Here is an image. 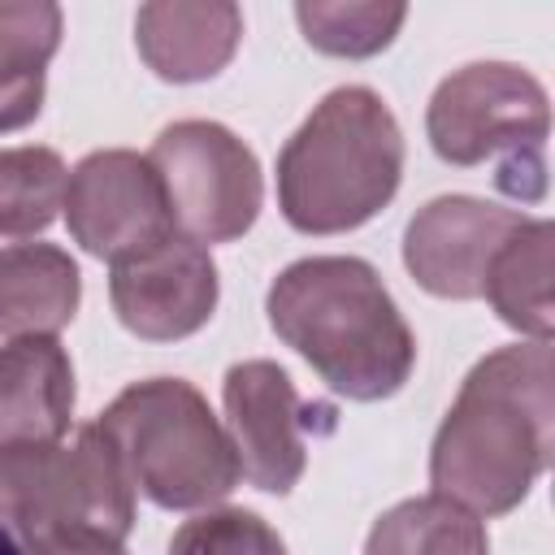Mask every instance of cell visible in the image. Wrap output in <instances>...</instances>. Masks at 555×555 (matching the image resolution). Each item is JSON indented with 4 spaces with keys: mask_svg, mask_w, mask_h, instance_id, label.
<instances>
[{
    "mask_svg": "<svg viewBox=\"0 0 555 555\" xmlns=\"http://www.w3.org/2000/svg\"><path fill=\"white\" fill-rule=\"evenodd\" d=\"M169 555H286V542L247 507H204L173 529Z\"/></svg>",
    "mask_w": 555,
    "mask_h": 555,
    "instance_id": "obj_20",
    "label": "cell"
},
{
    "mask_svg": "<svg viewBox=\"0 0 555 555\" xmlns=\"http://www.w3.org/2000/svg\"><path fill=\"white\" fill-rule=\"evenodd\" d=\"M425 134L438 160L473 169L499 160V191L525 204L546 195V87L512 61H473L438 82L425 108Z\"/></svg>",
    "mask_w": 555,
    "mask_h": 555,
    "instance_id": "obj_5",
    "label": "cell"
},
{
    "mask_svg": "<svg viewBox=\"0 0 555 555\" xmlns=\"http://www.w3.org/2000/svg\"><path fill=\"white\" fill-rule=\"evenodd\" d=\"M74 425V364L52 334L0 347V447L56 442Z\"/></svg>",
    "mask_w": 555,
    "mask_h": 555,
    "instance_id": "obj_13",
    "label": "cell"
},
{
    "mask_svg": "<svg viewBox=\"0 0 555 555\" xmlns=\"http://www.w3.org/2000/svg\"><path fill=\"white\" fill-rule=\"evenodd\" d=\"M173 225L195 243L243 238L264 204V178L256 152L221 121L186 117L156 134L147 152Z\"/></svg>",
    "mask_w": 555,
    "mask_h": 555,
    "instance_id": "obj_7",
    "label": "cell"
},
{
    "mask_svg": "<svg viewBox=\"0 0 555 555\" xmlns=\"http://www.w3.org/2000/svg\"><path fill=\"white\" fill-rule=\"evenodd\" d=\"M520 225L525 212L516 208L477 195H438L408 221L403 264L438 299H481L490 260Z\"/></svg>",
    "mask_w": 555,
    "mask_h": 555,
    "instance_id": "obj_10",
    "label": "cell"
},
{
    "mask_svg": "<svg viewBox=\"0 0 555 555\" xmlns=\"http://www.w3.org/2000/svg\"><path fill=\"white\" fill-rule=\"evenodd\" d=\"M0 555H22V546H17V538H13V533H9L4 525H0Z\"/></svg>",
    "mask_w": 555,
    "mask_h": 555,
    "instance_id": "obj_22",
    "label": "cell"
},
{
    "mask_svg": "<svg viewBox=\"0 0 555 555\" xmlns=\"http://www.w3.org/2000/svg\"><path fill=\"white\" fill-rule=\"evenodd\" d=\"M65 182L61 152L39 143L0 147V238L43 234L65 204Z\"/></svg>",
    "mask_w": 555,
    "mask_h": 555,
    "instance_id": "obj_18",
    "label": "cell"
},
{
    "mask_svg": "<svg viewBox=\"0 0 555 555\" xmlns=\"http://www.w3.org/2000/svg\"><path fill=\"white\" fill-rule=\"evenodd\" d=\"M243 39V9L230 0H152L134 13V43L165 82H204L221 74Z\"/></svg>",
    "mask_w": 555,
    "mask_h": 555,
    "instance_id": "obj_12",
    "label": "cell"
},
{
    "mask_svg": "<svg viewBox=\"0 0 555 555\" xmlns=\"http://www.w3.org/2000/svg\"><path fill=\"white\" fill-rule=\"evenodd\" d=\"M364 555H490V538L468 507L442 494H416L373 520Z\"/></svg>",
    "mask_w": 555,
    "mask_h": 555,
    "instance_id": "obj_17",
    "label": "cell"
},
{
    "mask_svg": "<svg viewBox=\"0 0 555 555\" xmlns=\"http://www.w3.org/2000/svg\"><path fill=\"white\" fill-rule=\"evenodd\" d=\"M108 299L117 321L147 343H178L208 325L217 308V264L182 230L113 260Z\"/></svg>",
    "mask_w": 555,
    "mask_h": 555,
    "instance_id": "obj_9",
    "label": "cell"
},
{
    "mask_svg": "<svg viewBox=\"0 0 555 555\" xmlns=\"http://www.w3.org/2000/svg\"><path fill=\"white\" fill-rule=\"evenodd\" d=\"M555 451L551 343H512L481 356L460 382L434 447V494L473 516H507L529 499Z\"/></svg>",
    "mask_w": 555,
    "mask_h": 555,
    "instance_id": "obj_1",
    "label": "cell"
},
{
    "mask_svg": "<svg viewBox=\"0 0 555 555\" xmlns=\"http://www.w3.org/2000/svg\"><path fill=\"white\" fill-rule=\"evenodd\" d=\"M403 130L373 87H334L278 152V208L299 234H347L399 191Z\"/></svg>",
    "mask_w": 555,
    "mask_h": 555,
    "instance_id": "obj_3",
    "label": "cell"
},
{
    "mask_svg": "<svg viewBox=\"0 0 555 555\" xmlns=\"http://www.w3.org/2000/svg\"><path fill=\"white\" fill-rule=\"evenodd\" d=\"M551 251H555V225L546 217H525V225L490 260L481 286V299H490L499 321L533 343H551L555 330Z\"/></svg>",
    "mask_w": 555,
    "mask_h": 555,
    "instance_id": "obj_16",
    "label": "cell"
},
{
    "mask_svg": "<svg viewBox=\"0 0 555 555\" xmlns=\"http://www.w3.org/2000/svg\"><path fill=\"white\" fill-rule=\"evenodd\" d=\"M22 555H126V538L100 529V525H65L17 542Z\"/></svg>",
    "mask_w": 555,
    "mask_h": 555,
    "instance_id": "obj_21",
    "label": "cell"
},
{
    "mask_svg": "<svg viewBox=\"0 0 555 555\" xmlns=\"http://www.w3.org/2000/svg\"><path fill=\"white\" fill-rule=\"evenodd\" d=\"M61 208L74 243L108 264L178 230L152 160L130 147L82 156L69 169Z\"/></svg>",
    "mask_w": 555,
    "mask_h": 555,
    "instance_id": "obj_8",
    "label": "cell"
},
{
    "mask_svg": "<svg viewBox=\"0 0 555 555\" xmlns=\"http://www.w3.org/2000/svg\"><path fill=\"white\" fill-rule=\"evenodd\" d=\"M61 22V9L48 0H0V134L39 117Z\"/></svg>",
    "mask_w": 555,
    "mask_h": 555,
    "instance_id": "obj_15",
    "label": "cell"
},
{
    "mask_svg": "<svg viewBox=\"0 0 555 555\" xmlns=\"http://www.w3.org/2000/svg\"><path fill=\"white\" fill-rule=\"evenodd\" d=\"M82 299V273L56 243L0 247V334H52L65 330Z\"/></svg>",
    "mask_w": 555,
    "mask_h": 555,
    "instance_id": "obj_14",
    "label": "cell"
},
{
    "mask_svg": "<svg viewBox=\"0 0 555 555\" xmlns=\"http://www.w3.org/2000/svg\"><path fill=\"white\" fill-rule=\"evenodd\" d=\"M225 434L238 455V473L269 494H291L308 468V447L299 438V390L291 373L273 360H243L221 382Z\"/></svg>",
    "mask_w": 555,
    "mask_h": 555,
    "instance_id": "obj_11",
    "label": "cell"
},
{
    "mask_svg": "<svg viewBox=\"0 0 555 555\" xmlns=\"http://www.w3.org/2000/svg\"><path fill=\"white\" fill-rule=\"evenodd\" d=\"M95 429L130 490L165 512L212 507L243 477L225 425L182 377L130 382L100 412Z\"/></svg>",
    "mask_w": 555,
    "mask_h": 555,
    "instance_id": "obj_4",
    "label": "cell"
},
{
    "mask_svg": "<svg viewBox=\"0 0 555 555\" xmlns=\"http://www.w3.org/2000/svg\"><path fill=\"white\" fill-rule=\"evenodd\" d=\"M269 325L321 382L356 403L390 399L416 364V338L382 273L360 256H304L269 286Z\"/></svg>",
    "mask_w": 555,
    "mask_h": 555,
    "instance_id": "obj_2",
    "label": "cell"
},
{
    "mask_svg": "<svg viewBox=\"0 0 555 555\" xmlns=\"http://www.w3.org/2000/svg\"><path fill=\"white\" fill-rule=\"evenodd\" d=\"M408 17V4H382V0H299L295 4V22L304 30V39L325 52V56H377L382 48H390V39L399 35Z\"/></svg>",
    "mask_w": 555,
    "mask_h": 555,
    "instance_id": "obj_19",
    "label": "cell"
},
{
    "mask_svg": "<svg viewBox=\"0 0 555 555\" xmlns=\"http://www.w3.org/2000/svg\"><path fill=\"white\" fill-rule=\"evenodd\" d=\"M0 525L22 542L65 525H100L117 538L134 529V490L95 421L74 442L0 447Z\"/></svg>",
    "mask_w": 555,
    "mask_h": 555,
    "instance_id": "obj_6",
    "label": "cell"
}]
</instances>
